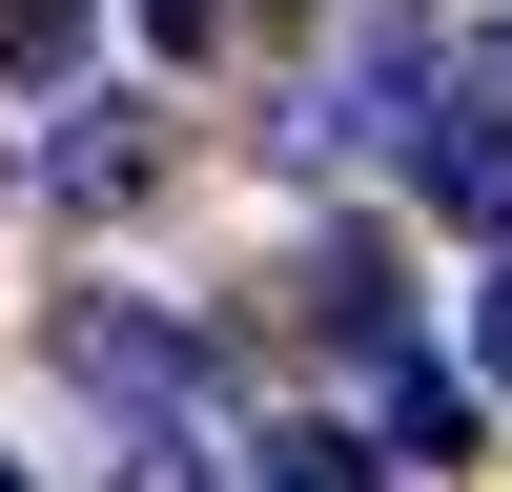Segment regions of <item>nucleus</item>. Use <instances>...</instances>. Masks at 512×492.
<instances>
[{"label":"nucleus","instance_id":"nucleus-4","mask_svg":"<svg viewBox=\"0 0 512 492\" xmlns=\"http://www.w3.org/2000/svg\"><path fill=\"white\" fill-rule=\"evenodd\" d=\"M82 41H103L82 0H0V103H62V82H82Z\"/></svg>","mask_w":512,"mask_h":492},{"label":"nucleus","instance_id":"nucleus-1","mask_svg":"<svg viewBox=\"0 0 512 492\" xmlns=\"http://www.w3.org/2000/svg\"><path fill=\"white\" fill-rule=\"evenodd\" d=\"M410 164H431V205H451L472 246H512V103H492V82H431Z\"/></svg>","mask_w":512,"mask_h":492},{"label":"nucleus","instance_id":"nucleus-2","mask_svg":"<svg viewBox=\"0 0 512 492\" xmlns=\"http://www.w3.org/2000/svg\"><path fill=\"white\" fill-rule=\"evenodd\" d=\"M62 369L123 390V410H185V390H205V328H164V308H62Z\"/></svg>","mask_w":512,"mask_h":492},{"label":"nucleus","instance_id":"nucleus-7","mask_svg":"<svg viewBox=\"0 0 512 492\" xmlns=\"http://www.w3.org/2000/svg\"><path fill=\"white\" fill-rule=\"evenodd\" d=\"M472 390H512V246H492V287H472Z\"/></svg>","mask_w":512,"mask_h":492},{"label":"nucleus","instance_id":"nucleus-5","mask_svg":"<svg viewBox=\"0 0 512 492\" xmlns=\"http://www.w3.org/2000/svg\"><path fill=\"white\" fill-rule=\"evenodd\" d=\"M369 431H390V451H472V390H451V369H390V349H369Z\"/></svg>","mask_w":512,"mask_h":492},{"label":"nucleus","instance_id":"nucleus-6","mask_svg":"<svg viewBox=\"0 0 512 492\" xmlns=\"http://www.w3.org/2000/svg\"><path fill=\"white\" fill-rule=\"evenodd\" d=\"M267 492H390V451H349V431H267Z\"/></svg>","mask_w":512,"mask_h":492},{"label":"nucleus","instance_id":"nucleus-3","mask_svg":"<svg viewBox=\"0 0 512 492\" xmlns=\"http://www.w3.org/2000/svg\"><path fill=\"white\" fill-rule=\"evenodd\" d=\"M41 185H62V205H144V185H164V123H144V103H62Z\"/></svg>","mask_w":512,"mask_h":492},{"label":"nucleus","instance_id":"nucleus-8","mask_svg":"<svg viewBox=\"0 0 512 492\" xmlns=\"http://www.w3.org/2000/svg\"><path fill=\"white\" fill-rule=\"evenodd\" d=\"M205 21H226V0H144V41H205Z\"/></svg>","mask_w":512,"mask_h":492},{"label":"nucleus","instance_id":"nucleus-9","mask_svg":"<svg viewBox=\"0 0 512 492\" xmlns=\"http://www.w3.org/2000/svg\"><path fill=\"white\" fill-rule=\"evenodd\" d=\"M0 492H21V451H0Z\"/></svg>","mask_w":512,"mask_h":492}]
</instances>
